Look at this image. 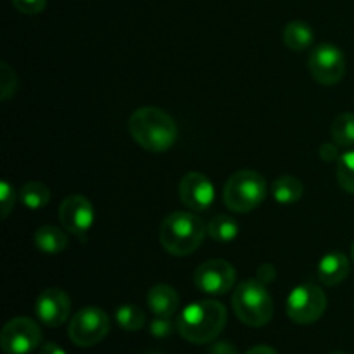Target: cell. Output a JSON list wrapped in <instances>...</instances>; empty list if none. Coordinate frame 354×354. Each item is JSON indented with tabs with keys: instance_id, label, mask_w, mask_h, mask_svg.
Returning <instances> with one entry per match:
<instances>
[{
	"instance_id": "1",
	"label": "cell",
	"mask_w": 354,
	"mask_h": 354,
	"mask_svg": "<svg viewBox=\"0 0 354 354\" xmlns=\"http://www.w3.org/2000/svg\"><path fill=\"white\" fill-rule=\"evenodd\" d=\"M133 140L149 152H165L175 145L178 128L175 120L159 107L145 106L135 111L128 121Z\"/></svg>"
},
{
	"instance_id": "2",
	"label": "cell",
	"mask_w": 354,
	"mask_h": 354,
	"mask_svg": "<svg viewBox=\"0 0 354 354\" xmlns=\"http://www.w3.org/2000/svg\"><path fill=\"white\" fill-rule=\"evenodd\" d=\"M225 324L227 308L214 299H203L183 308L176 328L185 341L192 344H207L223 332Z\"/></svg>"
},
{
	"instance_id": "3",
	"label": "cell",
	"mask_w": 354,
	"mask_h": 354,
	"mask_svg": "<svg viewBox=\"0 0 354 354\" xmlns=\"http://www.w3.org/2000/svg\"><path fill=\"white\" fill-rule=\"evenodd\" d=\"M207 227L196 214L176 211L162 220L159 228V241L161 245L173 256H189L199 249Z\"/></svg>"
},
{
	"instance_id": "4",
	"label": "cell",
	"mask_w": 354,
	"mask_h": 354,
	"mask_svg": "<svg viewBox=\"0 0 354 354\" xmlns=\"http://www.w3.org/2000/svg\"><path fill=\"white\" fill-rule=\"evenodd\" d=\"M232 306L239 320L249 327H263L273 317L272 296L259 280L239 283L232 297Z\"/></svg>"
},
{
	"instance_id": "5",
	"label": "cell",
	"mask_w": 354,
	"mask_h": 354,
	"mask_svg": "<svg viewBox=\"0 0 354 354\" xmlns=\"http://www.w3.org/2000/svg\"><path fill=\"white\" fill-rule=\"evenodd\" d=\"M266 197V182L252 169H241L228 178L223 190L225 206L235 213L256 209Z\"/></svg>"
},
{
	"instance_id": "6",
	"label": "cell",
	"mask_w": 354,
	"mask_h": 354,
	"mask_svg": "<svg viewBox=\"0 0 354 354\" xmlns=\"http://www.w3.org/2000/svg\"><path fill=\"white\" fill-rule=\"evenodd\" d=\"M327 308V296L313 283L297 286L287 297V317L299 325H311L320 320Z\"/></svg>"
},
{
	"instance_id": "7",
	"label": "cell",
	"mask_w": 354,
	"mask_h": 354,
	"mask_svg": "<svg viewBox=\"0 0 354 354\" xmlns=\"http://www.w3.org/2000/svg\"><path fill=\"white\" fill-rule=\"evenodd\" d=\"M109 317L100 308H83L69 322L68 335L73 344L80 348H92L109 334Z\"/></svg>"
},
{
	"instance_id": "8",
	"label": "cell",
	"mask_w": 354,
	"mask_h": 354,
	"mask_svg": "<svg viewBox=\"0 0 354 354\" xmlns=\"http://www.w3.org/2000/svg\"><path fill=\"white\" fill-rule=\"evenodd\" d=\"M41 330L37 322L17 317L7 322L0 334V346L6 354H28L40 346Z\"/></svg>"
},
{
	"instance_id": "9",
	"label": "cell",
	"mask_w": 354,
	"mask_h": 354,
	"mask_svg": "<svg viewBox=\"0 0 354 354\" xmlns=\"http://www.w3.org/2000/svg\"><path fill=\"white\" fill-rule=\"evenodd\" d=\"M310 66L311 76L322 85H335L341 82L346 75V57L332 44H322L313 48L310 54Z\"/></svg>"
},
{
	"instance_id": "10",
	"label": "cell",
	"mask_w": 354,
	"mask_h": 354,
	"mask_svg": "<svg viewBox=\"0 0 354 354\" xmlns=\"http://www.w3.org/2000/svg\"><path fill=\"white\" fill-rule=\"evenodd\" d=\"M194 283L201 292L221 296V294L230 292L234 287L235 268L225 259H211L196 270Z\"/></svg>"
},
{
	"instance_id": "11",
	"label": "cell",
	"mask_w": 354,
	"mask_h": 354,
	"mask_svg": "<svg viewBox=\"0 0 354 354\" xmlns=\"http://www.w3.org/2000/svg\"><path fill=\"white\" fill-rule=\"evenodd\" d=\"M59 220L69 234L83 237L92 228L95 211L86 197L69 196L62 201L61 207H59Z\"/></svg>"
},
{
	"instance_id": "12",
	"label": "cell",
	"mask_w": 354,
	"mask_h": 354,
	"mask_svg": "<svg viewBox=\"0 0 354 354\" xmlns=\"http://www.w3.org/2000/svg\"><path fill=\"white\" fill-rule=\"evenodd\" d=\"M38 320L47 327H61L71 313L69 296L59 287H48L38 296L35 304Z\"/></svg>"
},
{
	"instance_id": "13",
	"label": "cell",
	"mask_w": 354,
	"mask_h": 354,
	"mask_svg": "<svg viewBox=\"0 0 354 354\" xmlns=\"http://www.w3.org/2000/svg\"><path fill=\"white\" fill-rule=\"evenodd\" d=\"M180 201L192 211H204L211 207L214 201V187L206 175L190 171L180 180Z\"/></svg>"
},
{
	"instance_id": "14",
	"label": "cell",
	"mask_w": 354,
	"mask_h": 354,
	"mask_svg": "<svg viewBox=\"0 0 354 354\" xmlns=\"http://www.w3.org/2000/svg\"><path fill=\"white\" fill-rule=\"evenodd\" d=\"M318 279L325 286H339L349 275V259L342 252H328L317 266Z\"/></svg>"
},
{
	"instance_id": "15",
	"label": "cell",
	"mask_w": 354,
	"mask_h": 354,
	"mask_svg": "<svg viewBox=\"0 0 354 354\" xmlns=\"http://www.w3.org/2000/svg\"><path fill=\"white\" fill-rule=\"evenodd\" d=\"M147 304L156 317H173L180 306L178 292L168 283H158L147 292Z\"/></svg>"
},
{
	"instance_id": "16",
	"label": "cell",
	"mask_w": 354,
	"mask_h": 354,
	"mask_svg": "<svg viewBox=\"0 0 354 354\" xmlns=\"http://www.w3.org/2000/svg\"><path fill=\"white\" fill-rule=\"evenodd\" d=\"M35 245L38 251L47 252V254H57L68 248V235L57 227L45 225L35 232Z\"/></svg>"
},
{
	"instance_id": "17",
	"label": "cell",
	"mask_w": 354,
	"mask_h": 354,
	"mask_svg": "<svg viewBox=\"0 0 354 354\" xmlns=\"http://www.w3.org/2000/svg\"><path fill=\"white\" fill-rule=\"evenodd\" d=\"M304 187L299 178L292 175H283L277 178L272 185V196L279 204L289 206V204H296L297 201L303 197Z\"/></svg>"
},
{
	"instance_id": "18",
	"label": "cell",
	"mask_w": 354,
	"mask_h": 354,
	"mask_svg": "<svg viewBox=\"0 0 354 354\" xmlns=\"http://www.w3.org/2000/svg\"><path fill=\"white\" fill-rule=\"evenodd\" d=\"M313 30L304 21H290L283 30V41L294 52H303L313 44Z\"/></svg>"
},
{
	"instance_id": "19",
	"label": "cell",
	"mask_w": 354,
	"mask_h": 354,
	"mask_svg": "<svg viewBox=\"0 0 354 354\" xmlns=\"http://www.w3.org/2000/svg\"><path fill=\"white\" fill-rule=\"evenodd\" d=\"M207 234L213 241L221 242V244H228V242L235 241L239 235V223L228 214H220L214 216L213 220L207 223Z\"/></svg>"
},
{
	"instance_id": "20",
	"label": "cell",
	"mask_w": 354,
	"mask_h": 354,
	"mask_svg": "<svg viewBox=\"0 0 354 354\" xmlns=\"http://www.w3.org/2000/svg\"><path fill=\"white\" fill-rule=\"evenodd\" d=\"M19 199L28 209H41L50 201V190L40 182H28L19 190Z\"/></svg>"
},
{
	"instance_id": "21",
	"label": "cell",
	"mask_w": 354,
	"mask_h": 354,
	"mask_svg": "<svg viewBox=\"0 0 354 354\" xmlns=\"http://www.w3.org/2000/svg\"><path fill=\"white\" fill-rule=\"evenodd\" d=\"M332 138L339 147H353L354 145V114L342 113L334 120L330 127Z\"/></svg>"
},
{
	"instance_id": "22",
	"label": "cell",
	"mask_w": 354,
	"mask_h": 354,
	"mask_svg": "<svg viewBox=\"0 0 354 354\" xmlns=\"http://www.w3.org/2000/svg\"><path fill=\"white\" fill-rule=\"evenodd\" d=\"M116 322L123 330L135 332L140 330L145 325V315L135 304H124V306L118 308L116 311Z\"/></svg>"
},
{
	"instance_id": "23",
	"label": "cell",
	"mask_w": 354,
	"mask_h": 354,
	"mask_svg": "<svg viewBox=\"0 0 354 354\" xmlns=\"http://www.w3.org/2000/svg\"><path fill=\"white\" fill-rule=\"evenodd\" d=\"M337 182L342 190L354 194V151H348L339 158Z\"/></svg>"
},
{
	"instance_id": "24",
	"label": "cell",
	"mask_w": 354,
	"mask_h": 354,
	"mask_svg": "<svg viewBox=\"0 0 354 354\" xmlns=\"http://www.w3.org/2000/svg\"><path fill=\"white\" fill-rule=\"evenodd\" d=\"M16 73L9 68L7 62L0 64V90H2V100H9L16 92Z\"/></svg>"
},
{
	"instance_id": "25",
	"label": "cell",
	"mask_w": 354,
	"mask_h": 354,
	"mask_svg": "<svg viewBox=\"0 0 354 354\" xmlns=\"http://www.w3.org/2000/svg\"><path fill=\"white\" fill-rule=\"evenodd\" d=\"M14 206H16V190L9 182H2L0 183V213L3 220L9 216Z\"/></svg>"
},
{
	"instance_id": "26",
	"label": "cell",
	"mask_w": 354,
	"mask_h": 354,
	"mask_svg": "<svg viewBox=\"0 0 354 354\" xmlns=\"http://www.w3.org/2000/svg\"><path fill=\"white\" fill-rule=\"evenodd\" d=\"M12 6L21 14H40L47 7V0H12Z\"/></svg>"
},
{
	"instance_id": "27",
	"label": "cell",
	"mask_w": 354,
	"mask_h": 354,
	"mask_svg": "<svg viewBox=\"0 0 354 354\" xmlns=\"http://www.w3.org/2000/svg\"><path fill=\"white\" fill-rule=\"evenodd\" d=\"M151 334L154 335V337H168V335H171L173 332V324L169 322V318L166 317H158L156 320H152L151 324Z\"/></svg>"
},
{
	"instance_id": "28",
	"label": "cell",
	"mask_w": 354,
	"mask_h": 354,
	"mask_svg": "<svg viewBox=\"0 0 354 354\" xmlns=\"http://www.w3.org/2000/svg\"><path fill=\"white\" fill-rule=\"evenodd\" d=\"M318 154H320V158L324 159L325 162H332L335 161V159H339L341 156H339V145L335 144H330V142H325L324 145L320 147V151H318Z\"/></svg>"
},
{
	"instance_id": "29",
	"label": "cell",
	"mask_w": 354,
	"mask_h": 354,
	"mask_svg": "<svg viewBox=\"0 0 354 354\" xmlns=\"http://www.w3.org/2000/svg\"><path fill=\"white\" fill-rule=\"evenodd\" d=\"M209 354H237V348L232 346L230 342L221 341V342H216V344L211 348Z\"/></svg>"
},
{
	"instance_id": "30",
	"label": "cell",
	"mask_w": 354,
	"mask_h": 354,
	"mask_svg": "<svg viewBox=\"0 0 354 354\" xmlns=\"http://www.w3.org/2000/svg\"><path fill=\"white\" fill-rule=\"evenodd\" d=\"M40 354H66V351L55 342H47V344L41 346Z\"/></svg>"
},
{
	"instance_id": "31",
	"label": "cell",
	"mask_w": 354,
	"mask_h": 354,
	"mask_svg": "<svg viewBox=\"0 0 354 354\" xmlns=\"http://www.w3.org/2000/svg\"><path fill=\"white\" fill-rule=\"evenodd\" d=\"M244 354H279V353H277L273 348H270V346H256V348L249 349V351Z\"/></svg>"
},
{
	"instance_id": "32",
	"label": "cell",
	"mask_w": 354,
	"mask_h": 354,
	"mask_svg": "<svg viewBox=\"0 0 354 354\" xmlns=\"http://www.w3.org/2000/svg\"><path fill=\"white\" fill-rule=\"evenodd\" d=\"M351 259H353V263H354V244H353V249H351Z\"/></svg>"
},
{
	"instance_id": "33",
	"label": "cell",
	"mask_w": 354,
	"mask_h": 354,
	"mask_svg": "<svg viewBox=\"0 0 354 354\" xmlns=\"http://www.w3.org/2000/svg\"><path fill=\"white\" fill-rule=\"evenodd\" d=\"M332 354H344V353H341V351H335V353H332Z\"/></svg>"
},
{
	"instance_id": "34",
	"label": "cell",
	"mask_w": 354,
	"mask_h": 354,
	"mask_svg": "<svg viewBox=\"0 0 354 354\" xmlns=\"http://www.w3.org/2000/svg\"><path fill=\"white\" fill-rule=\"evenodd\" d=\"M151 354H158V353H151Z\"/></svg>"
}]
</instances>
